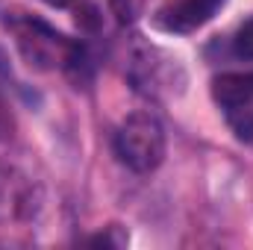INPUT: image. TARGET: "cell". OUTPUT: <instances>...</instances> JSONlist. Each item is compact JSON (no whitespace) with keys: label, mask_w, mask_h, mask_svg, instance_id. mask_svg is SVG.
Here are the masks:
<instances>
[{"label":"cell","mask_w":253,"mask_h":250,"mask_svg":"<svg viewBox=\"0 0 253 250\" xmlns=\"http://www.w3.org/2000/svg\"><path fill=\"white\" fill-rule=\"evenodd\" d=\"M6 27L15 36L18 53L24 62L36 71H62L65 77L80 88L91 80V59L88 50L80 39H71L50 27L47 21L27 15V12H12L6 15Z\"/></svg>","instance_id":"1"},{"label":"cell","mask_w":253,"mask_h":250,"mask_svg":"<svg viewBox=\"0 0 253 250\" xmlns=\"http://www.w3.org/2000/svg\"><path fill=\"white\" fill-rule=\"evenodd\" d=\"M44 209V183L18 156L0 153V227L33 224Z\"/></svg>","instance_id":"2"},{"label":"cell","mask_w":253,"mask_h":250,"mask_svg":"<svg viewBox=\"0 0 253 250\" xmlns=\"http://www.w3.org/2000/svg\"><path fill=\"white\" fill-rule=\"evenodd\" d=\"M112 150L132 174H153L165 162V126L153 112H132L115 129Z\"/></svg>","instance_id":"3"},{"label":"cell","mask_w":253,"mask_h":250,"mask_svg":"<svg viewBox=\"0 0 253 250\" xmlns=\"http://www.w3.org/2000/svg\"><path fill=\"white\" fill-rule=\"evenodd\" d=\"M126 80L138 94L150 100H168L183 91L186 71L180 59L171 56L168 50L147 44V42H135L129 50V62H126Z\"/></svg>","instance_id":"4"},{"label":"cell","mask_w":253,"mask_h":250,"mask_svg":"<svg viewBox=\"0 0 253 250\" xmlns=\"http://www.w3.org/2000/svg\"><path fill=\"white\" fill-rule=\"evenodd\" d=\"M224 6H227V0H180L156 15V27L165 33L186 36V33L200 30L203 24H209Z\"/></svg>","instance_id":"5"},{"label":"cell","mask_w":253,"mask_h":250,"mask_svg":"<svg viewBox=\"0 0 253 250\" xmlns=\"http://www.w3.org/2000/svg\"><path fill=\"white\" fill-rule=\"evenodd\" d=\"M212 100L236 115L253 103V71H227L212 80Z\"/></svg>","instance_id":"6"},{"label":"cell","mask_w":253,"mask_h":250,"mask_svg":"<svg viewBox=\"0 0 253 250\" xmlns=\"http://www.w3.org/2000/svg\"><path fill=\"white\" fill-rule=\"evenodd\" d=\"M53 9H71L77 15V24H83L85 30H94L97 27V6L91 0H42Z\"/></svg>","instance_id":"7"},{"label":"cell","mask_w":253,"mask_h":250,"mask_svg":"<svg viewBox=\"0 0 253 250\" xmlns=\"http://www.w3.org/2000/svg\"><path fill=\"white\" fill-rule=\"evenodd\" d=\"M144 6H147V0H109V12L115 15V21L118 24H135L141 15H144Z\"/></svg>","instance_id":"8"},{"label":"cell","mask_w":253,"mask_h":250,"mask_svg":"<svg viewBox=\"0 0 253 250\" xmlns=\"http://www.w3.org/2000/svg\"><path fill=\"white\" fill-rule=\"evenodd\" d=\"M233 53H236L239 59L253 62V18L245 21V24L239 27V33L233 36Z\"/></svg>","instance_id":"9"},{"label":"cell","mask_w":253,"mask_h":250,"mask_svg":"<svg viewBox=\"0 0 253 250\" xmlns=\"http://www.w3.org/2000/svg\"><path fill=\"white\" fill-rule=\"evenodd\" d=\"M12 135H15V115H12L9 100L0 94V144H3V141H9Z\"/></svg>","instance_id":"10"},{"label":"cell","mask_w":253,"mask_h":250,"mask_svg":"<svg viewBox=\"0 0 253 250\" xmlns=\"http://www.w3.org/2000/svg\"><path fill=\"white\" fill-rule=\"evenodd\" d=\"M230 118H233V126H236L239 138H242V141H251V144H253V112L242 109V115H239V118H236V115H230Z\"/></svg>","instance_id":"11"}]
</instances>
